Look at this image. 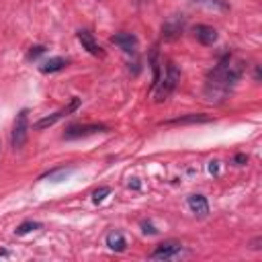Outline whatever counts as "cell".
<instances>
[{"mask_svg": "<svg viewBox=\"0 0 262 262\" xmlns=\"http://www.w3.org/2000/svg\"><path fill=\"white\" fill-rule=\"evenodd\" d=\"M242 74H244V61L235 59L231 53H225L205 80V90H203L205 100L211 104H221L235 88Z\"/></svg>", "mask_w": 262, "mask_h": 262, "instance_id": "cell-1", "label": "cell"}, {"mask_svg": "<svg viewBox=\"0 0 262 262\" xmlns=\"http://www.w3.org/2000/svg\"><path fill=\"white\" fill-rule=\"evenodd\" d=\"M178 82H180V70L176 68L174 61H166L164 76H160L158 84L154 86V96H156L154 100H156V102H164V100H168V96L176 90Z\"/></svg>", "mask_w": 262, "mask_h": 262, "instance_id": "cell-2", "label": "cell"}, {"mask_svg": "<svg viewBox=\"0 0 262 262\" xmlns=\"http://www.w3.org/2000/svg\"><path fill=\"white\" fill-rule=\"evenodd\" d=\"M27 135H29V111L23 108V111H18V115L14 119L12 135H10V145H12L14 151L20 149L27 143Z\"/></svg>", "mask_w": 262, "mask_h": 262, "instance_id": "cell-3", "label": "cell"}, {"mask_svg": "<svg viewBox=\"0 0 262 262\" xmlns=\"http://www.w3.org/2000/svg\"><path fill=\"white\" fill-rule=\"evenodd\" d=\"M78 106H80V98H76V96H74V98L70 100V104H68V106H63V108H59V111H55V113H51V115H47V117L39 119V121L35 123V129H39V131H41V129L53 127V125H55L59 119L68 117V115H70V113H74Z\"/></svg>", "mask_w": 262, "mask_h": 262, "instance_id": "cell-4", "label": "cell"}, {"mask_svg": "<svg viewBox=\"0 0 262 262\" xmlns=\"http://www.w3.org/2000/svg\"><path fill=\"white\" fill-rule=\"evenodd\" d=\"M106 131V125L102 123H86V125H70L63 131V139H80V137H88L94 133H102Z\"/></svg>", "mask_w": 262, "mask_h": 262, "instance_id": "cell-5", "label": "cell"}, {"mask_svg": "<svg viewBox=\"0 0 262 262\" xmlns=\"http://www.w3.org/2000/svg\"><path fill=\"white\" fill-rule=\"evenodd\" d=\"M180 252H182V244L176 242V239H168V242L158 244L156 250L149 254V258L151 260H170V258H174Z\"/></svg>", "mask_w": 262, "mask_h": 262, "instance_id": "cell-6", "label": "cell"}, {"mask_svg": "<svg viewBox=\"0 0 262 262\" xmlns=\"http://www.w3.org/2000/svg\"><path fill=\"white\" fill-rule=\"evenodd\" d=\"M78 41L82 43V47H84L90 55H94V57H104V49L96 43V39H94V35H92L90 31H86V29L78 31Z\"/></svg>", "mask_w": 262, "mask_h": 262, "instance_id": "cell-7", "label": "cell"}, {"mask_svg": "<svg viewBox=\"0 0 262 262\" xmlns=\"http://www.w3.org/2000/svg\"><path fill=\"white\" fill-rule=\"evenodd\" d=\"M111 43L121 47L125 53H135V49H137V37L133 33H117L111 37Z\"/></svg>", "mask_w": 262, "mask_h": 262, "instance_id": "cell-8", "label": "cell"}, {"mask_svg": "<svg viewBox=\"0 0 262 262\" xmlns=\"http://www.w3.org/2000/svg\"><path fill=\"white\" fill-rule=\"evenodd\" d=\"M194 37L201 45H213L217 43V29L211 27V25H196L194 27Z\"/></svg>", "mask_w": 262, "mask_h": 262, "instance_id": "cell-9", "label": "cell"}, {"mask_svg": "<svg viewBox=\"0 0 262 262\" xmlns=\"http://www.w3.org/2000/svg\"><path fill=\"white\" fill-rule=\"evenodd\" d=\"M188 207L196 217H207L209 215V203L203 194H190L188 196Z\"/></svg>", "mask_w": 262, "mask_h": 262, "instance_id": "cell-10", "label": "cell"}, {"mask_svg": "<svg viewBox=\"0 0 262 262\" xmlns=\"http://www.w3.org/2000/svg\"><path fill=\"white\" fill-rule=\"evenodd\" d=\"M182 27H184V18L174 16L172 20H168V23L164 25L162 33H164V37H166V39H174V37H178V35L182 33Z\"/></svg>", "mask_w": 262, "mask_h": 262, "instance_id": "cell-11", "label": "cell"}, {"mask_svg": "<svg viewBox=\"0 0 262 262\" xmlns=\"http://www.w3.org/2000/svg\"><path fill=\"white\" fill-rule=\"evenodd\" d=\"M211 121V117L207 115H186V117H176V119H170V121H164L166 125H194V123H207Z\"/></svg>", "mask_w": 262, "mask_h": 262, "instance_id": "cell-12", "label": "cell"}, {"mask_svg": "<svg viewBox=\"0 0 262 262\" xmlns=\"http://www.w3.org/2000/svg\"><path fill=\"white\" fill-rule=\"evenodd\" d=\"M66 66H68V59L57 55V57H49L47 61H43L39 70H41L43 74H53V72H59V70H63Z\"/></svg>", "mask_w": 262, "mask_h": 262, "instance_id": "cell-13", "label": "cell"}, {"mask_svg": "<svg viewBox=\"0 0 262 262\" xmlns=\"http://www.w3.org/2000/svg\"><path fill=\"white\" fill-rule=\"evenodd\" d=\"M72 172H74V168H66V166H61V168H53V170L45 172V174L41 176V180H49V182H63Z\"/></svg>", "mask_w": 262, "mask_h": 262, "instance_id": "cell-14", "label": "cell"}, {"mask_svg": "<svg viewBox=\"0 0 262 262\" xmlns=\"http://www.w3.org/2000/svg\"><path fill=\"white\" fill-rule=\"evenodd\" d=\"M106 246H108L111 250H115V252H125L127 242H125V237H123L121 231H111V233L106 235Z\"/></svg>", "mask_w": 262, "mask_h": 262, "instance_id": "cell-15", "label": "cell"}, {"mask_svg": "<svg viewBox=\"0 0 262 262\" xmlns=\"http://www.w3.org/2000/svg\"><path fill=\"white\" fill-rule=\"evenodd\" d=\"M35 229H41V223H39V221H23V223L14 229V233H16V235H25V233L35 231Z\"/></svg>", "mask_w": 262, "mask_h": 262, "instance_id": "cell-16", "label": "cell"}, {"mask_svg": "<svg viewBox=\"0 0 262 262\" xmlns=\"http://www.w3.org/2000/svg\"><path fill=\"white\" fill-rule=\"evenodd\" d=\"M108 194H111V188H108V186H100V188H96V190L92 192V203L98 205V203H102Z\"/></svg>", "mask_w": 262, "mask_h": 262, "instance_id": "cell-17", "label": "cell"}, {"mask_svg": "<svg viewBox=\"0 0 262 262\" xmlns=\"http://www.w3.org/2000/svg\"><path fill=\"white\" fill-rule=\"evenodd\" d=\"M45 51V47L43 45H37V47H31V51H29V59H35V57H39L41 53Z\"/></svg>", "mask_w": 262, "mask_h": 262, "instance_id": "cell-18", "label": "cell"}, {"mask_svg": "<svg viewBox=\"0 0 262 262\" xmlns=\"http://www.w3.org/2000/svg\"><path fill=\"white\" fill-rule=\"evenodd\" d=\"M141 227H143V233H149V235H156L158 233V229L151 223H147V221H141Z\"/></svg>", "mask_w": 262, "mask_h": 262, "instance_id": "cell-19", "label": "cell"}, {"mask_svg": "<svg viewBox=\"0 0 262 262\" xmlns=\"http://www.w3.org/2000/svg\"><path fill=\"white\" fill-rule=\"evenodd\" d=\"M233 162H235L237 166H244V164L248 162V156H246V154H237V156L233 158Z\"/></svg>", "mask_w": 262, "mask_h": 262, "instance_id": "cell-20", "label": "cell"}, {"mask_svg": "<svg viewBox=\"0 0 262 262\" xmlns=\"http://www.w3.org/2000/svg\"><path fill=\"white\" fill-rule=\"evenodd\" d=\"M217 164H219V162H211V164H209V172H211V174H217V172H219V166H217Z\"/></svg>", "mask_w": 262, "mask_h": 262, "instance_id": "cell-21", "label": "cell"}, {"mask_svg": "<svg viewBox=\"0 0 262 262\" xmlns=\"http://www.w3.org/2000/svg\"><path fill=\"white\" fill-rule=\"evenodd\" d=\"M260 242H262V237H256V239H252L250 248H252V250H260Z\"/></svg>", "mask_w": 262, "mask_h": 262, "instance_id": "cell-22", "label": "cell"}, {"mask_svg": "<svg viewBox=\"0 0 262 262\" xmlns=\"http://www.w3.org/2000/svg\"><path fill=\"white\" fill-rule=\"evenodd\" d=\"M129 186H133V188H139V182L133 178V182H129Z\"/></svg>", "mask_w": 262, "mask_h": 262, "instance_id": "cell-23", "label": "cell"}]
</instances>
